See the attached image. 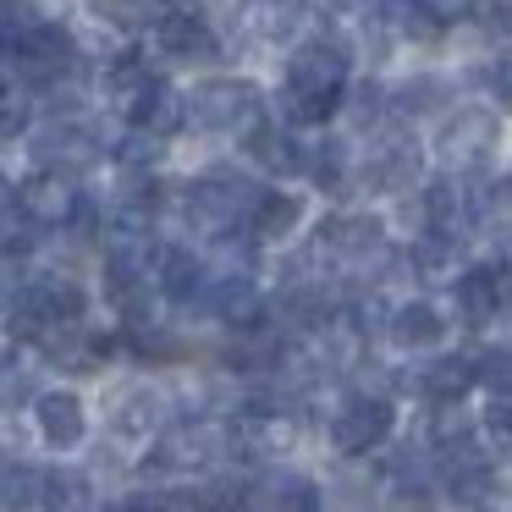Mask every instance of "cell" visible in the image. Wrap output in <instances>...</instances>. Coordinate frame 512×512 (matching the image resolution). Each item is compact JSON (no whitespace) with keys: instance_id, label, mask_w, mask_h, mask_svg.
Masks as SVG:
<instances>
[{"instance_id":"9c48e42d","label":"cell","mask_w":512,"mask_h":512,"mask_svg":"<svg viewBox=\"0 0 512 512\" xmlns=\"http://www.w3.org/2000/svg\"><path fill=\"white\" fill-rule=\"evenodd\" d=\"M391 424H397V413H391L386 397H353L331 419V446H336V452H347V457L375 452V446L391 435Z\"/></svg>"},{"instance_id":"e575fe53","label":"cell","mask_w":512,"mask_h":512,"mask_svg":"<svg viewBox=\"0 0 512 512\" xmlns=\"http://www.w3.org/2000/svg\"><path fill=\"white\" fill-rule=\"evenodd\" d=\"M507 259H512V232H507Z\"/></svg>"},{"instance_id":"4dcf8cb0","label":"cell","mask_w":512,"mask_h":512,"mask_svg":"<svg viewBox=\"0 0 512 512\" xmlns=\"http://www.w3.org/2000/svg\"><path fill=\"white\" fill-rule=\"evenodd\" d=\"M485 435L496 452H512V397H496L485 408Z\"/></svg>"},{"instance_id":"cb8c5ba5","label":"cell","mask_w":512,"mask_h":512,"mask_svg":"<svg viewBox=\"0 0 512 512\" xmlns=\"http://www.w3.org/2000/svg\"><path fill=\"white\" fill-rule=\"evenodd\" d=\"M39 507L45 512H89L94 507L89 474H78V468H50L39 479Z\"/></svg>"},{"instance_id":"d4e9b609","label":"cell","mask_w":512,"mask_h":512,"mask_svg":"<svg viewBox=\"0 0 512 512\" xmlns=\"http://www.w3.org/2000/svg\"><path fill=\"white\" fill-rule=\"evenodd\" d=\"M320 28V12H309V6H298V0H270L265 23H259V34L276 39V45H292V39L314 34Z\"/></svg>"},{"instance_id":"ffe728a7","label":"cell","mask_w":512,"mask_h":512,"mask_svg":"<svg viewBox=\"0 0 512 512\" xmlns=\"http://www.w3.org/2000/svg\"><path fill=\"white\" fill-rule=\"evenodd\" d=\"M446 100H452V89H446V78H402L397 89L386 94L391 116H402V122H424V116H441Z\"/></svg>"},{"instance_id":"f1b7e54d","label":"cell","mask_w":512,"mask_h":512,"mask_svg":"<svg viewBox=\"0 0 512 512\" xmlns=\"http://www.w3.org/2000/svg\"><path fill=\"white\" fill-rule=\"evenodd\" d=\"M474 364H479V386H490L496 397H512V353H507V347L474 358Z\"/></svg>"},{"instance_id":"d6a6232c","label":"cell","mask_w":512,"mask_h":512,"mask_svg":"<svg viewBox=\"0 0 512 512\" xmlns=\"http://www.w3.org/2000/svg\"><path fill=\"white\" fill-rule=\"evenodd\" d=\"M496 94H501V105L512 111V61H501V67H496Z\"/></svg>"},{"instance_id":"2e32d148","label":"cell","mask_w":512,"mask_h":512,"mask_svg":"<svg viewBox=\"0 0 512 512\" xmlns=\"http://www.w3.org/2000/svg\"><path fill=\"white\" fill-rule=\"evenodd\" d=\"M127 127H144V133H155V138H171V133H182L188 127V94H177L171 83H149V94L133 105V116H127Z\"/></svg>"},{"instance_id":"603a6c76","label":"cell","mask_w":512,"mask_h":512,"mask_svg":"<svg viewBox=\"0 0 512 512\" xmlns=\"http://www.w3.org/2000/svg\"><path fill=\"white\" fill-rule=\"evenodd\" d=\"M298 221H303L298 193H259L254 215H248V232H254L259 243H281V237H292Z\"/></svg>"},{"instance_id":"8d00e7d4","label":"cell","mask_w":512,"mask_h":512,"mask_svg":"<svg viewBox=\"0 0 512 512\" xmlns=\"http://www.w3.org/2000/svg\"><path fill=\"white\" fill-rule=\"evenodd\" d=\"M336 6H353V0H336Z\"/></svg>"},{"instance_id":"30bf717a","label":"cell","mask_w":512,"mask_h":512,"mask_svg":"<svg viewBox=\"0 0 512 512\" xmlns=\"http://www.w3.org/2000/svg\"><path fill=\"white\" fill-rule=\"evenodd\" d=\"M199 309H210L215 320H226L232 331H248V325L265 320V298H259V287H254V276H248V270H237V276H215V281H204Z\"/></svg>"},{"instance_id":"5bb4252c","label":"cell","mask_w":512,"mask_h":512,"mask_svg":"<svg viewBox=\"0 0 512 512\" xmlns=\"http://www.w3.org/2000/svg\"><path fill=\"white\" fill-rule=\"evenodd\" d=\"M501 303H507V270H501V265H474V270H463V281H457V309H463L468 325L496 320Z\"/></svg>"},{"instance_id":"4fadbf2b","label":"cell","mask_w":512,"mask_h":512,"mask_svg":"<svg viewBox=\"0 0 512 512\" xmlns=\"http://www.w3.org/2000/svg\"><path fill=\"white\" fill-rule=\"evenodd\" d=\"M364 171H369V188L402 193V188H413V182H419V149H413V138H391V133H380L375 144H369Z\"/></svg>"},{"instance_id":"ac0fdd59","label":"cell","mask_w":512,"mask_h":512,"mask_svg":"<svg viewBox=\"0 0 512 512\" xmlns=\"http://www.w3.org/2000/svg\"><path fill=\"white\" fill-rule=\"evenodd\" d=\"M248 155H254L270 177H292V171H303L314 160V155H303V144L292 138V127H265V122L248 133Z\"/></svg>"},{"instance_id":"ba28073f","label":"cell","mask_w":512,"mask_h":512,"mask_svg":"<svg viewBox=\"0 0 512 512\" xmlns=\"http://www.w3.org/2000/svg\"><path fill=\"white\" fill-rule=\"evenodd\" d=\"M78 188H72L67 171H34V177L17 188V215H23L28 226H72V215H78Z\"/></svg>"},{"instance_id":"5b68a950","label":"cell","mask_w":512,"mask_h":512,"mask_svg":"<svg viewBox=\"0 0 512 512\" xmlns=\"http://www.w3.org/2000/svg\"><path fill=\"white\" fill-rule=\"evenodd\" d=\"M17 67V78L28 83V89H56V83H67L72 61H78V45H72V34L61 23H28L23 34H17L12 56H6Z\"/></svg>"},{"instance_id":"7402d4cb","label":"cell","mask_w":512,"mask_h":512,"mask_svg":"<svg viewBox=\"0 0 512 512\" xmlns=\"http://www.w3.org/2000/svg\"><path fill=\"white\" fill-rule=\"evenodd\" d=\"M111 430L127 435V441H149V435H160V391L133 386V391H127V397L111 408Z\"/></svg>"},{"instance_id":"52a82bcc","label":"cell","mask_w":512,"mask_h":512,"mask_svg":"<svg viewBox=\"0 0 512 512\" xmlns=\"http://www.w3.org/2000/svg\"><path fill=\"white\" fill-rule=\"evenodd\" d=\"M28 155L39 160V171H89L105 155V144L94 138L89 122H45L39 133H28Z\"/></svg>"},{"instance_id":"1f68e13d","label":"cell","mask_w":512,"mask_h":512,"mask_svg":"<svg viewBox=\"0 0 512 512\" xmlns=\"http://www.w3.org/2000/svg\"><path fill=\"white\" fill-rule=\"evenodd\" d=\"M28 133V100L23 94H0V144H6V138H23Z\"/></svg>"},{"instance_id":"3957f363","label":"cell","mask_w":512,"mask_h":512,"mask_svg":"<svg viewBox=\"0 0 512 512\" xmlns=\"http://www.w3.org/2000/svg\"><path fill=\"white\" fill-rule=\"evenodd\" d=\"M188 122L199 133H254L259 127V89L248 78H204L188 94Z\"/></svg>"},{"instance_id":"6da1fadb","label":"cell","mask_w":512,"mask_h":512,"mask_svg":"<svg viewBox=\"0 0 512 512\" xmlns=\"http://www.w3.org/2000/svg\"><path fill=\"white\" fill-rule=\"evenodd\" d=\"M342 94H347V56L342 50L320 45V39L292 50L287 83H281V111H287L292 127H320L342 105Z\"/></svg>"},{"instance_id":"f546056e","label":"cell","mask_w":512,"mask_h":512,"mask_svg":"<svg viewBox=\"0 0 512 512\" xmlns=\"http://www.w3.org/2000/svg\"><path fill=\"white\" fill-rule=\"evenodd\" d=\"M468 12H474V23L485 34L512 39V0H468Z\"/></svg>"},{"instance_id":"d590c367","label":"cell","mask_w":512,"mask_h":512,"mask_svg":"<svg viewBox=\"0 0 512 512\" xmlns=\"http://www.w3.org/2000/svg\"><path fill=\"white\" fill-rule=\"evenodd\" d=\"M0 94H12V83H0Z\"/></svg>"},{"instance_id":"8fae6325","label":"cell","mask_w":512,"mask_h":512,"mask_svg":"<svg viewBox=\"0 0 512 512\" xmlns=\"http://www.w3.org/2000/svg\"><path fill=\"white\" fill-rule=\"evenodd\" d=\"M155 50H160L166 61H210L221 45H215L210 23H204L199 12L177 6V12H160V17H155Z\"/></svg>"},{"instance_id":"7a4b0ae2","label":"cell","mask_w":512,"mask_h":512,"mask_svg":"<svg viewBox=\"0 0 512 512\" xmlns=\"http://www.w3.org/2000/svg\"><path fill=\"white\" fill-rule=\"evenodd\" d=\"M254 204H259V188L232 166H210L204 177H193L188 188H182L188 221L199 226V232H210V237H226V232H237V226H248Z\"/></svg>"},{"instance_id":"74e56055","label":"cell","mask_w":512,"mask_h":512,"mask_svg":"<svg viewBox=\"0 0 512 512\" xmlns=\"http://www.w3.org/2000/svg\"><path fill=\"white\" fill-rule=\"evenodd\" d=\"M265 6H270V0H265Z\"/></svg>"},{"instance_id":"83f0119b","label":"cell","mask_w":512,"mask_h":512,"mask_svg":"<svg viewBox=\"0 0 512 512\" xmlns=\"http://www.w3.org/2000/svg\"><path fill=\"white\" fill-rule=\"evenodd\" d=\"M39 479L28 463H0V507L12 512V507H28V501H39Z\"/></svg>"},{"instance_id":"277c9868","label":"cell","mask_w":512,"mask_h":512,"mask_svg":"<svg viewBox=\"0 0 512 512\" xmlns=\"http://www.w3.org/2000/svg\"><path fill=\"white\" fill-rule=\"evenodd\" d=\"M496 116L485 111V105H463V111L446 116V127L435 133V155H441V166L452 171V177H479V171L490 166V155H496Z\"/></svg>"},{"instance_id":"836d02e7","label":"cell","mask_w":512,"mask_h":512,"mask_svg":"<svg viewBox=\"0 0 512 512\" xmlns=\"http://www.w3.org/2000/svg\"><path fill=\"white\" fill-rule=\"evenodd\" d=\"M17 210V188H12V182H6V177H0V221H6V215H12Z\"/></svg>"},{"instance_id":"d6986e66","label":"cell","mask_w":512,"mask_h":512,"mask_svg":"<svg viewBox=\"0 0 512 512\" xmlns=\"http://www.w3.org/2000/svg\"><path fill=\"white\" fill-rule=\"evenodd\" d=\"M386 331H391V342L397 347H408V353H424V347H435L446 336V320L435 314V303H397L391 309V320H386Z\"/></svg>"},{"instance_id":"484cf974","label":"cell","mask_w":512,"mask_h":512,"mask_svg":"<svg viewBox=\"0 0 512 512\" xmlns=\"http://www.w3.org/2000/svg\"><path fill=\"white\" fill-rule=\"evenodd\" d=\"M160 149H166V138L144 133V127H127V133L116 138V166H122V171H149V177H155Z\"/></svg>"},{"instance_id":"e0dca14e","label":"cell","mask_w":512,"mask_h":512,"mask_svg":"<svg viewBox=\"0 0 512 512\" xmlns=\"http://www.w3.org/2000/svg\"><path fill=\"white\" fill-rule=\"evenodd\" d=\"M34 424H39V435H45L50 446H78L83 430H89L83 402L72 397V391H45V397L34 402Z\"/></svg>"},{"instance_id":"44dd1931","label":"cell","mask_w":512,"mask_h":512,"mask_svg":"<svg viewBox=\"0 0 512 512\" xmlns=\"http://www.w3.org/2000/svg\"><path fill=\"white\" fill-rule=\"evenodd\" d=\"M474 380H479V364H468V358L446 353V358H435V364H424L419 391H424L430 402H463Z\"/></svg>"},{"instance_id":"7c38bea8","label":"cell","mask_w":512,"mask_h":512,"mask_svg":"<svg viewBox=\"0 0 512 512\" xmlns=\"http://www.w3.org/2000/svg\"><path fill=\"white\" fill-rule=\"evenodd\" d=\"M446 17L430 0H375V34L380 39H408V45H435Z\"/></svg>"},{"instance_id":"4316f807","label":"cell","mask_w":512,"mask_h":512,"mask_svg":"<svg viewBox=\"0 0 512 512\" xmlns=\"http://www.w3.org/2000/svg\"><path fill=\"white\" fill-rule=\"evenodd\" d=\"M243 496H248L243 479L221 474V479H210V485L193 490V512H243Z\"/></svg>"},{"instance_id":"9a60e30c","label":"cell","mask_w":512,"mask_h":512,"mask_svg":"<svg viewBox=\"0 0 512 512\" xmlns=\"http://www.w3.org/2000/svg\"><path fill=\"white\" fill-rule=\"evenodd\" d=\"M155 287H160V298H171V303L204 298V259H193L188 248H177V243H160L155 248Z\"/></svg>"},{"instance_id":"8992f818","label":"cell","mask_w":512,"mask_h":512,"mask_svg":"<svg viewBox=\"0 0 512 512\" xmlns=\"http://www.w3.org/2000/svg\"><path fill=\"white\" fill-rule=\"evenodd\" d=\"M232 452V430L215 419H177L171 430L155 435V468L166 474H193V468H210L215 457Z\"/></svg>"}]
</instances>
